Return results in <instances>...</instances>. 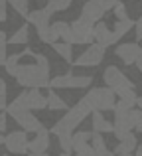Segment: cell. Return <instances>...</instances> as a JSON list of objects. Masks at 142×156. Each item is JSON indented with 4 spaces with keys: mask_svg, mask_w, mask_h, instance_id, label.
Returning a JSON list of instances; mask_svg holds the SVG:
<instances>
[{
    "mask_svg": "<svg viewBox=\"0 0 142 156\" xmlns=\"http://www.w3.org/2000/svg\"><path fill=\"white\" fill-rule=\"evenodd\" d=\"M93 154H95V156H115L109 148H107V150H103V152H93Z\"/></svg>",
    "mask_w": 142,
    "mask_h": 156,
    "instance_id": "ab89813d",
    "label": "cell"
},
{
    "mask_svg": "<svg viewBox=\"0 0 142 156\" xmlns=\"http://www.w3.org/2000/svg\"><path fill=\"white\" fill-rule=\"evenodd\" d=\"M132 133L130 121H128V113L126 111H115V122H113V134L116 140H123L124 136Z\"/></svg>",
    "mask_w": 142,
    "mask_h": 156,
    "instance_id": "4fadbf2b",
    "label": "cell"
},
{
    "mask_svg": "<svg viewBox=\"0 0 142 156\" xmlns=\"http://www.w3.org/2000/svg\"><path fill=\"white\" fill-rule=\"evenodd\" d=\"M134 156H142V142L138 146H136V150H134Z\"/></svg>",
    "mask_w": 142,
    "mask_h": 156,
    "instance_id": "b9f144b4",
    "label": "cell"
},
{
    "mask_svg": "<svg viewBox=\"0 0 142 156\" xmlns=\"http://www.w3.org/2000/svg\"><path fill=\"white\" fill-rule=\"evenodd\" d=\"M20 59H22V51L12 53V55L6 57V61H4V71L10 77H16V71H18V67H20Z\"/></svg>",
    "mask_w": 142,
    "mask_h": 156,
    "instance_id": "603a6c76",
    "label": "cell"
},
{
    "mask_svg": "<svg viewBox=\"0 0 142 156\" xmlns=\"http://www.w3.org/2000/svg\"><path fill=\"white\" fill-rule=\"evenodd\" d=\"M69 6H71V0H47L46 10L50 14H55V12H65Z\"/></svg>",
    "mask_w": 142,
    "mask_h": 156,
    "instance_id": "d4e9b609",
    "label": "cell"
},
{
    "mask_svg": "<svg viewBox=\"0 0 142 156\" xmlns=\"http://www.w3.org/2000/svg\"><path fill=\"white\" fill-rule=\"evenodd\" d=\"M75 156H95V154H93V150H89V152H83V154H75Z\"/></svg>",
    "mask_w": 142,
    "mask_h": 156,
    "instance_id": "ee69618b",
    "label": "cell"
},
{
    "mask_svg": "<svg viewBox=\"0 0 142 156\" xmlns=\"http://www.w3.org/2000/svg\"><path fill=\"white\" fill-rule=\"evenodd\" d=\"M8 130V115L6 113H0V134Z\"/></svg>",
    "mask_w": 142,
    "mask_h": 156,
    "instance_id": "e575fe53",
    "label": "cell"
},
{
    "mask_svg": "<svg viewBox=\"0 0 142 156\" xmlns=\"http://www.w3.org/2000/svg\"><path fill=\"white\" fill-rule=\"evenodd\" d=\"M28 134L22 130H12L4 136V146L10 154H26L28 152Z\"/></svg>",
    "mask_w": 142,
    "mask_h": 156,
    "instance_id": "ba28073f",
    "label": "cell"
},
{
    "mask_svg": "<svg viewBox=\"0 0 142 156\" xmlns=\"http://www.w3.org/2000/svg\"><path fill=\"white\" fill-rule=\"evenodd\" d=\"M97 4H99V8L107 14L109 10H113L115 8V4H116V0H97Z\"/></svg>",
    "mask_w": 142,
    "mask_h": 156,
    "instance_id": "1f68e13d",
    "label": "cell"
},
{
    "mask_svg": "<svg viewBox=\"0 0 142 156\" xmlns=\"http://www.w3.org/2000/svg\"><path fill=\"white\" fill-rule=\"evenodd\" d=\"M28 38H30V28H28V24H22V26L8 38L6 44H10V46H24V44H28Z\"/></svg>",
    "mask_w": 142,
    "mask_h": 156,
    "instance_id": "ffe728a7",
    "label": "cell"
},
{
    "mask_svg": "<svg viewBox=\"0 0 142 156\" xmlns=\"http://www.w3.org/2000/svg\"><path fill=\"white\" fill-rule=\"evenodd\" d=\"M54 51L57 53L59 57H61L65 63H73V50H71V46L69 44H63V42H57V44H54Z\"/></svg>",
    "mask_w": 142,
    "mask_h": 156,
    "instance_id": "cb8c5ba5",
    "label": "cell"
},
{
    "mask_svg": "<svg viewBox=\"0 0 142 156\" xmlns=\"http://www.w3.org/2000/svg\"><path fill=\"white\" fill-rule=\"evenodd\" d=\"M89 146H91V150H93V152H103V150H107V142H105L103 134H97V133H93Z\"/></svg>",
    "mask_w": 142,
    "mask_h": 156,
    "instance_id": "83f0119b",
    "label": "cell"
},
{
    "mask_svg": "<svg viewBox=\"0 0 142 156\" xmlns=\"http://www.w3.org/2000/svg\"><path fill=\"white\" fill-rule=\"evenodd\" d=\"M128 121H130V126L136 133H142V111L140 109L128 111Z\"/></svg>",
    "mask_w": 142,
    "mask_h": 156,
    "instance_id": "4316f807",
    "label": "cell"
},
{
    "mask_svg": "<svg viewBox=\"0 0 142 156\" xmlns=\"http://www.w3.org/2000/svg\"><path fill=\"white\" fill-rule=\"evenodd\" d=\"M6 57H8L6 46H0V65H4V61H6Z\"/></svg>",
    "mask_w": 142,
    "mask_h": 156,
    "instance_id": "8d00e7d4",
    "label": "cell"
},
{
    "mask_svg": "<svg viewBox=\"0 0 142 156\" xmlns=\"http://www.w3.org/2000/svg\"><path fill=\"white\" fill-rule=\"evenodd\" d=\"M0 146H4V134H0Z\"/></svg>",
    "mask_w": 142,
    "mask_h": 156,
    "instance_id": "f6af8a7d",
    "label": "cell"
},
{
    "mask_svg": "<svg viewBox=\"0 0 142 156\" xmlns=\"http://www.w3.org/2000/svg\"><path fill=\"white\" fill-rule=\"evenodd\" d=\"M93 42H95L97 46H101L103 50H107V48L115 46L116 40H115V34H113L111 28L105 22H99V24L93 26Z\"/></svg>",
    "mask_w": 142,
    "mask_h": 156,
    "instance_id": "8fae6325",
    "label": "cell"
},
{
    "mask_svg": "<svg viewBox=\"0 0 142 156\" xmlns=\"http://www.w3.org/2000/svg\"><path fill=\"white\" fill-rule=\"evenodd\" d=\"M71 2H83V0H71Z\"/></svg>",
    "mask_w": 142,
    "mask_h": 156,
    "instance_id": "c3c4849f",
    "label": "cell"
},
{
    "mask_svg": "<svg viewBox=\"0 0 142 156\" xmlns=\"http://www.w3.org/2000/svg\"><path fill=\"white\" fill-rule=\"evenodd\" d=\"M40 2H47V0H40Z\"/></svg>",
    "mask_w": 142,
    "mask_h": 156,
    "instance_id": "f907efd6",
    "label": "cell"
},
{
    "mask_svg": "<svg viewBox=\"0 0 142 156\" xmlns=\"http://www.w3.org/2000/svg\"><path fill=\"white\" fill-rule=\"evenodd\" d=\"M30 156H50V154L46 152V154H30Z\"/></svg>",
    "mask_w": 142,
    "mask_h": 156,
    "instance_id": "bcb514c9",
    "label": "cell"
},
{
    "mask_svg": "<svg viewBox=\"0 0 142 156\" xmlns=\"http://www.w3.org/2000/svg\"><path fill=\"white\" fill-rule=\"evenodd\" d=\"M115 55L123 61L124 65H134L136 59L142 55V46L136 42H126V44H119L115 48Z\"/></svg>",
    "mask_w": 142,
    "mask_h": 156,
    "instance_id": "9c48e42d",
    "label": "cell"
},
{
    "mask_svg": "<svg viewBox=\"0 0 142 156\" xmlns=\"http://www.w3.org/2000/svg\"><path fill=\"white\" fill-rule=\"evenodd\" d=\"M103 81L107 83V87L111 89L115 95H119V93H123V91H128V89H134L136 87L134 81H132L130 77L123 71V69L116 67V65H107V69L103 71Z\"/></svg>",
    "mask_w": 142,
    "mask_h": 156,
    "instance_id": "277c9868",
    "label": "cell"
},
{
    "mask_svg": "<svg viewBox=\"0 0 142 156\" xmlns=\"http://www.w3.org/2000/svg\"><path fill=\"white\" fill-rule=\"evenodd\" d=\"M6 107H8V93H2L0 91V111H6Z\"/></svg>",
    "mask_w": 142,
    "mask_h": 156,
    "instance_id": "d590c367",
    "label": "cell"
},
{
    "mask_svg": "<svg viewBox=\"0 0 142 156\" xmlns=\"http://www.w3.org/2000/svg\"><path fill=\"white\" fill-rule=\"evenodd\" d=\"M4 156H8V154H4Z\"/></svg>",
    "mask_w": 142,
    "mask_h": 156,
    "instance_id": "816d5d0a",
    "label": "cell"
},
{
    "mask_svg": "<svg viewBox=\"0 0 142 156\" xmlns=\"http://www.w3.org/2000/svg\"><path fill=\"white\" fill-rule=\"evenodd\" d=\"M93 83V75H75L73 71L65 73V75H55L50 79L51 91L55 89H89Z\"/></svg>",
    "mask_w": 142,
    "mask_h": 156,
    "instance_id": "5b68a950",
    "label": "cell"
},
{
    "mask_svg": "<svg viewBox=\"0 0 142 156\" xmlns=\"http://www.w3.org/2000/svg\"><path fill=\"white\" fill-rule=\"evenodd\" d=\"M50 18L51 14L46 10V8H40V10H30V14L26 16L28 24H32V26L36 28V30H42V28H47L50 26Z\"/></svg>",
    "mask_w": 142,
    "mask_h": 156,
    "instance_id": "2e32d148",
    "label": "cell"
},
{
    "mask_svg": "<svg viewBox=\"0 0 142 156\" xmlns=\"http://www.w3.org/2000/svg\"><path fill=\"white\" fill-rule=\"evenodd\" d=\"M24 103H26V109L30 111H46L47 109V99L40 89H28L24 91Z\"/></svg>",
    "mask_w": 142,
    "mask_h": 156,
    "instance_id": "9a60e30c",
    "label": "cell"
},
{
    "mask_svg": "<svg viewBox=\"0 0 142 156\" xmlns=\"http://www.w3.org/2000/svg\"><path fill=\"white\" fill-rule=\"evenodd\" d=\"M91 126H93L91 133H97V134H113V122L107 121V119L103 117V113H93Z\"/></svg>",
    "mask_w": 142,
    "mask_h": 156,
    "instance_id": "ac0fdd59",
    "label": "cell"
},
{
    "mask_svg": "<svg viewBox=\"0 0 142 156\" xmlns=\"http://www.w3.org/2000/svg\"><path fill=\"white\" fill-rule=\"evenodd\" d=\"M0 91H2V93H8V85H6V81H4L2 77H0Z\"/></svg>",
    "mask_w": 142,
    "mask_h": 156,
    "instance_id": "f35d334b",
    "label": "cell"
},
{
    "mask_svg": "<svg viewBox=\"0 0 142 156\" xmlns=\"http://www.w3.org/2000/svg\"><path fill=\"white\" fill-rule=\"evenodd\" d=\"M120 156H132V154H120Z\"/></svg>",
    "mask_w": 142,
    "mask_h": 156,
    "instance_id": "681fc988",
    "label": "cell"
},
{
    "mask_svg": "<svg viewBox=\"0 0 142 156\" xmlns=\"http://www.w3.org/2000/svg\"><path fill=\"white\" fill-rule=\"evenodd\" d=\"M103 16H105V12L99 8L97 0H87V2L83 4V8H81L77 20L83 22V24H87V26H95V24L103 22Z\"/></svg>",
    "mask_w": 142,
    "mask_h": 156,
    "instance_id": "30bf717a",
    "label": "cell"
},
{
    "mask_svg": "<svg viewBox=\"0 0 142 156\" xmlns=\"http://www.w3.org/2000/svg\"><path fill=\"white\" fill-rule=\"evenodd\" d=\"M14 79L24 89H40L42 91V89L50 87L51 75L47 71H43V69H40L36 63H20Z\"/></svg>",
    "mask_w": 142,
    "mask_h": 156,
    "instance_id": "7a4b0ae2",
    "label": "cell"
},
{
    "mask_svg": "<svg viewBox=\"0 0 142 156\" xmlns=\"http://www.w3.org/2000/svg\"><path fill=\"white\" fill-rule=\"evenodd\" d=\"M136 146H138V138H136V134H128V136H124L123 140H119V144L115 146V150H113V154L115 156H120V154H132L136 150Z\"/></svg>",
    "mask_w": 142,
    "mask_h": 156,
    "instance_id": "e0dca14e",
    "label": "cell"
},
{
    "mask_svg": "<svg viewBox=\"0 0 142 156\" xmlns=\"http://www.w3.org/2000/svg\"><path fill=\"white\" fill-rule=\"evenodd\" d=\"M87 109L93 113H105V111H113V107L116 103V95L109 87H93L91 91H87L81 97Z\"/></svg>",
    "mask_w": 142,
    "mask_h": 156,
    "instance_id": "3957f363",
    "label": "cell"
},
{
    "mask_svg": "<svg viewBox=\"0 0 142 156\" xmlns=\"http://www.w3.org/2000/svg\"><path fill=\"white\" fill-rule=\"evenodd\" d=\"M134 28V20L132 18H126V20H119V22H115V30H113V34H115V40L119 42V40H123L124 36L128 34V32Z\"/></svg>",
    "mask_w": 142,
    "mask_h": 156,
    "instance_id": "44dd1931",
    "label": "cell"
},
{
    "mask_svg": "<svg viewBox=\"0 0 142 156\" xmlns=\"http://www.w3.org/2000/svg\"><path fill=\"white\" fill-rule=\"evenodd\" d=\"M113 12H115V16H116V22H119V20H126V18H128L126 4L120 2V0H116V4H115V8H113Z\"/></svg>",
    "mask_w": 142,
    "mask_h": 156,
    "instance_id": "f546056e",
    "label": "cell"
},
{
    "mask_svg": "<svg viewBox=\"0 0 142 156\" xmlns=\"http://www.w3.org/2000/svg\"><path fill=\"white\" fill-rule=\"evenodd\" d=\"M103 59H105V50L97 44H91L79 57L73 59L71 65H75V67H97Z\"/></svg>",
    "mask_w": 142,
    "mask_h": 156,
    "instance_id": "8992f818",
    "label": "cell"
},
{
    "mask_svg": "<svg viewBox=\"0 0 142 156\" xmlns=\"http://www.w3.org/2000/svg\"><path fill=\"white\" fill-rule=\"evenodd\" d=\"M91 136L93 133H89V130H75L71 134V142H91Z\"/></svg>",
    "mask_w": 142,
    "mask_h": 156,
    "instance_id": "4dcf8cb0",
    "label": "cell"
},
{
    "mask_svg": "<svg viewBox=\"0 0 142 156\" xmlns=\"http://www.w3.org/2000/svg\"><path fill=\"white\" fill-rule=\"evenodd\" d=\"M50 144H51V134L47 129H43L32 140H28V152L30 154H46Z\"/></svg>",
    "mask_w": 142,
    "mask_h": 156,
    "instance_id": "5bb4252c",
    "label": "cell"
},
{
    "mask_svg": "<svg viewBox=\"0 0 142 156\" xmlns=\"http://www.w3.org/2000/svg\"><path fill=\"white\" fill-rule=\"evenodd\" d=\"M134 65H136V69L140 71V75H142V55L138 57V59H136V63H134Z\"/></svg>",
    "mask_w": 142,
    "mask_h": 156,
    "instance_id": "60d3db41",
    "label": "cell"
},
{
    "mask_svg": "<svg viewBox=\"0 0 142 156\" xmlns=\"http://www.w3.org/2000/svg\"><path fill=\"white\" fill-rule=\"evenodd\" d=\"M14 121L18 122V126L22 129V133H34L38 134L40 130H43L46 126L42 125V121H40L38 117H36L34 113H30V111H24L22 115H18V117H14Z\"/></svg>",
    "mask_w": 142,
    "mask_h": 156,
    "instance_id": "7c38bea8",
    "label": "cell"
},
{
    "mask_svg": "<svg viewBox=\"0 0 142 156\" xmlns=\"http://www.w3.org/2000/svg\"><path fill=\"white\" fill-rule=\"evenodd\" d=\"M89 115H91V111H89L87 105L79 99L71 109H67V113L63 115L59 121H55V125L51 126V129H47V130H50V134L54 133L55 136H59V134H73L75 129L89 117Z\"/></svg>",
    "mask_w": 142,
    "mask_h": 156,
    "instance_id": "6da1fadb",
    "label": "cell"
},
{
    "mask_svg": "<svg viewBox=\"0 0 142 156\" xmlns=\"http://www.w3.org/2000/svg\"><path fill=\"white\" fill-rule=\"evenodd\" d=\"M134 34H136V44L142 42V14H140V18L134 22Z\"/></svg>",
    "mask_w": 142,
    "mask_h": 156,
    "instance_id": "d6a6232c",
    "label": "cell"
},
{
    "mask_svg": "<svg viewBox=\"0 0 142 156\" xmlns=\"http://www.w3.org/2000/svg\"><path fill=\"white\" fill-rule=\"evenodd\" d=\"M71 28V46H85L93 44V26H87V24L79 22V20H73L69 24Z\"/></svg>",
    "mask_w": 142,
    "mask_h": 156,
    "instance_id": "52a82bcc",
    "label": "cell"
},
{
    "mask_svg": "<svg viewBox=\"0 0 142 156\" xmlns=\"http://www.w3.org/2000/svg\"><path fill=\"white\" fill-rule=\"evenodd\" d=\"M136 99H138V95H136L134 89H128V91L119 93V103L123 105L124 109H128V111L136 109Z\"/></svg>",
    "mask_w": 142,
    "mask_h": 156,
    "instance_id": "7402d4cb",
    "label": "cell"
},
{
    "mask_svg": "<svg viewBox=\"0 0 142 156\" xmlns=\"http://www.w3.org/2000/svg\"><path fill=\"white\" fill-rule=\"evenodd\" d=\"M57 144H59V148H61V152L71 154V150H73L71 134H59V136H57Z\"/></svg>",
    "mask_w": 142,
    "mask_h": 156,
    "instance_id": "f1b7e54d",
    "label": "cell"
},
{
    "mask_svg": "<svg viewBox=\"0 0 142 156\" xmlns=\"http://www.w3.org/2000/svg\"><path fill=\"white\" fill-rule=\"evenodd\" d=\"M59 156H71V154H65V152H61V154H59Z\"/></svg>",
    "mask_w": 142,
    "mask_h": 156,
    "instance_id": "7dc6e473",
    "label": "cell"
},
{
    "mask_svg": "<svg viewBox=\"0 0 142 156\" xmlns=\"http://www.w3.org/2000/svg\"><path fill=\"white\" fill-rule=\"evenodd\" d=\"M6 42H8L6 32H4V30H0V46H6Z\"/></svg>",
    "mask_w": 142,
    "mask_h": 156,
    "instance_id": "74e56055",
    "label": "cell"
},
{
    "mask_svg": "<svg viewBox=\"0 0 142 156\" xmlns=\"http://www.w3.org/2000/svg\"><path fill=\"white\" fill-rule=\"evenodd\" d=\"M10 6L14 8V12L22 18H26L30 14V0H10Z\"/></svg>",
    "mask_w": 142,
    "mask_h": 156,
    "instance_id": "484cf974",
    "label": "cell"
},
{
    "mask_svg": "<svg viewBox=\"0 0 142 156\" xmlns=\"http://www.w3.org/2000/svg\"><path fill=\"white\" fill-rule=\"evenodd\" d=\"M8 20V4L6 0H0V24Z\"/></svg>",
    "mask_w": 142,
    "mask_h": 156,
    "instance_id": "836d02e7",
    "label": "cell"
},
{
    "mask_svg": "<svg viewBox=\"0 0 142 156\" xmlns=\"http://www.w3.org/2000/svg\"><path fill=\"white\" fill-rule=\"evenodd\" d=\"M46 99H47V111H67L69 109V105H67V101L63 99L61 95H57L55 91H51V89H47L46 93Z\"/></svg>",
    "mask_w": 142,
    "mask_h": 156,
    "instance_id": "d6986e66",
    "label": "cell"
},
{
    "mask_svg": "<svg viewBox=\"0 0 142 156\" xmlns=\"http://www.w3.org/2000/svg\"><path fill=\"white\" fill-rule=\"evenodd\" d=\"M136 109L142 111V95H138V99H136Z\"/></svg>",
    "mask_w": 142,
    "mask_h": 156,
    "instance_id": "7bdbcfd3",
    "label": "cell"
}]
</instances>
